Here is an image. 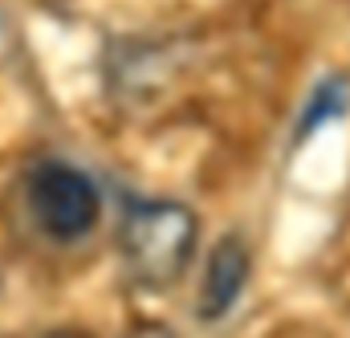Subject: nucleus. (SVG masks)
<instances>
[{
	"instance_id": "obj_1",
	"label": "nucleus",
	"mask_w": 350,
	"mask_h": 338,
	"mask_svg": "<svg viewBox=\"0 0 350 338\" xmlns=\"http://www.w3.org/2000/svg\"><path fill=\"white\" fill-rule=\"evenodd\" d=\"M200 245V220L187 204L179 200H143L126 196L122 200V220H118V257L126 277L147 289L163 294L183 281L191 269V257Z\"/></svg>"
},
{
	"instance_id": "obj_2",
	"label": "nucleus",
	"mask_w": 350,
	"mask_h": 338,
	"mask_svg": "<svg viewBox=\"0 0 350 338\" xmlns=\"http://www.w3.org/2000/svg\"><path fill=\"white\" fill-rule=\"evenodd\" d=\"M25 208L49 241L74 245L94 233L102 216V192L82 168L66 159H41L25 175Z\"/></svg>"
},
{
	"instance_id": "obj_3",
	"label": "nucleus",
	"mask_w": 350,
	"mask_h": 338,
	"mask_svg": "<svg viewBox=\"0 0 350 338\" xmlns=\"http://www.w3.org/2000/svg\"><path fill=\"white\" fill-rule=\"evenodd\" d=\"M253 277V249L241 233H228L212 245V253L204 261V277H200V294H196V318L200 322H224L232 314V306L241 302L245 285Z\"/></svg>"
},
{
	"instance_id": "obj_4",
	"label": "nucleus",
	"mask_w": 350,
	"mask_h": 338,
	"mask_svg": "<svg viewBox=\"0 0 350 338\" xmlns=\"http://www.w3.org/2000/svg\"><path fill=\"white\" fill-rule=\"evenodd\" d=\"M347 110H350V82H347V78H322V82L310 90V98H306V106H301V114H297L293 147H301L318 127H326V122L342 118Z\"/></svg>"
},
{
	"instance_id": "obj_5",
	"label": "nucleus",
	"mask_w": 350,
	"mask_h": 338,
	"mask_svg": "<svg viewBox=\"0 0 350 338\" xmlns=\"http://www.w3.org/2000/svg\"><path fill=\"white\" fill-rule=\"evenodd\" d=\"M126 338H179V335H175L172 326H163V322H139Z\"/></svg>"
},
{
	"instance_id": "obj_6",
	"label": "nucleus",
	"mask_w": 350,
	"mask_h": 338,
	"mask_svg": "<svg viewBox=\"0 0 350 338\" xmlns=\"http://www.w3.org/2000/svg\"><path fill=\"white\" fill-rule=\"evenodd\" d=\"M41 338H90L82 330H53V335H41Z\"/></svg>"
}]
</instances>
